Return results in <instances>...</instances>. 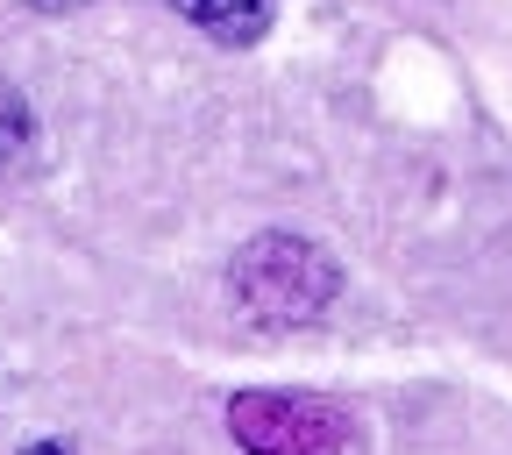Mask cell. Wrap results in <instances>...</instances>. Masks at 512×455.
<instances>
[{
    "mask_svg": "<svg viewBox=\"0 0 512 455\" xmlns=\"http://www.w3.org/2000/svg\"><path fill=\"white\" fill-rule=\"evenodd\" d=\"M228 299L256 328H313L342 299V264L313 235H249L228 264Z\"/></svg>",
    "mask_w": 512,
    "mask_h": 455,
    "instance_id": "obj_1",
    "label": "cell"
},
{
    "mask_svg": "<svg viewBox=\"0 0 512 455\" xmlns=\"http://www.w3.org/2000/svg\"><path fill=\"white\" fill-rule=\"evenodd\" d=\"M228 434L242 455H363L356 420L320 399V392H285V384H256L228 399Z\"/></svg>",
    "mask_w": 512,
    "mask_h": 455,
    "instance_id": "obj_2",
    "label": "cell"
},
{
    "mask_svg": "<svg viewBox=\"0 0 512 455\" xmlns=\"http://www.w3.org/2000/svg\"><path fill=\"white\" fill-rule=\"evenodd\" d=\"M171 8H178L192 29H200V36H214L221 50L264 43L271 22H278V0H171Z\"/></svg>",
    "mask_w": 512,
    "mask_h": 455,
    "instance_id": "obj_3",
    "label": "cell"
},
{
    "mask_svg": "<svg viewBox=\"0 0 512 455\" xmlns=\"http://www.w3.org/2000/svg\"><path fill=\"white\" fill-rule=\"evenodd\" d=\"M22 143H29V107H22L8 86H0V164H8Z\"/></svg>",
    "mask_w": 512,
    "mask_h": 455,
    "instance_id": "obj_4",
    "label": "cell"
},
{
    "mask_svg": "<svg viewBox=\"0 0 512 455\" xmlns=\"http://www.w3.org/2000/svg\"><path fill=\"white\" fill-rule=\"evenodd\" d=\"M36 15H79V8H93V0H29Z\"/></svg>",
    "mask_w": 512,
    "mask_h": 455,
    "instance_id": "obj_5",
    "label": "cell"
},
{
    "mask_svg": "<svg viewBox=\"0 0 512 455\" xmlns=\"http://www.w3.org/2000/svg\"><path fill=\"white\" fill-rule=\"evenodd\" d=\"M22 455H79L72 441H36V448H22Z\"/></svg>",
    "mask_w": 512,
    "mask_h": 455,
    "instance_id": "obj_6",
    "label": "cell"
}]
</instances>
